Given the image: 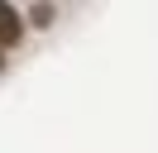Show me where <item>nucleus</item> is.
<instances>
[{
    "label": "nucleus",
    "instance_id": "nucleus-1",
    "mask_svg": "<svg viewBox=\"0 0 158 153\" xmlns=\"http://www.w3.org/2000/svg\"><path fill=\"white\" fill-rule=\"evenodd\" d=\"M19 34H24L19 14H15L10 5H0V48H10V43H19Z\"/></svg>",
    "mask_w": 158,
    "mask_h": 153
}]
</instances>
